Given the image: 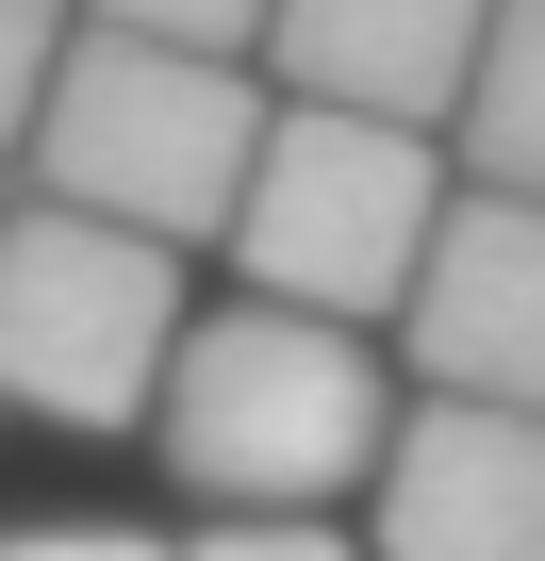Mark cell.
I'll list each match as a JSON object with an SVG mask.
<instances>
[{
  "label": "cell",
  "mask_w": 545,
  "mask_h": 561,
  "mask_svg": "<svg viewBox=\"0 0 545 561\" xmlns=\"http://www.w3.org/2000/svg\"><path fill=\"white\" fill-rule=\"evenodd\" d=\"M381 561H545V413L496 397H397V446L364 479Z\"/></svg>",
  "instance_id": "8992f818"
},
{
  "label": "cell",
  "mask_w": 545,
  "mask_h": 561,
  "mask_svg": "<svg viewBox=\"0 0 545 561\" xmlns=\"http://www.w3.org/2000/svg\"><path fill=\"white\" fill-rule=\"evenodd\" d=\"M0 561H182L166 528H100V512H34V528H0Z\"/></svg>",
  "instance_id": "7c38bea8"
},
{
  "label": "cell",
  "mask_w": 545,
  "mask_h": 561,
  "mask_svg": "<svg viewBox=\"0 0 545 561\" xmlns=\"http://www.w3.org/2000/svg\"><path fill=\"white\" fill-rule=\"evenodd\" d=\"M182 248H133L100 215L0 198V413L34 430H149L182 347Z\"/></svg>",
  "instance_id": "277c9868"
},
{
  "label": "cell",
  "mask_w": 545,
  "mask_h": 561,
  "mask_svg": "<svg viewBox=\"0 0 545 561\" xmlns=\"http://www.w3.org/2000/svg\"><path fill=\"white\" fill-rule=\"evenodd\" d=\"M264 67H215V50H149V34H83L67 18V67L18 133V182L50 215H100L133 248H215L231 198H248V149H264Z\"/></svg>",
  "instance_id": "7a4b0ae2"
},
{
  "label": "cell",
  "mask_w": 545,
  "mask_h": 561,
  "mask_svg": "<svg viewBox=\"0 0 545 561\" xmlns=\"http://www.w3.org/2000/svg\"><path fill=\"white\" fill-rule=\"evenodd\" d=\"M50 67H67V0H0V165H18V133H34Z\"/></svg>",
  "instance_id": "30bf717a"
},
{
  "label": "cell",
  "mask_w": 545,
  "mask_h": 561,
  "mask_svg": "<svg viewBox=\"0 0 545 561\" xmlns=\"http://www.w3.org/2000/svg\"><path fill=\"white\" fill-rule=\"evenodd\" d=\"M397 364L413 397H496V413H545V198H446L413 298H397Z\"/></svg>",
  "instance_id": "5b68a950"
},
{
  "label": "cell",
  "mask_w": 545,
  "mask_h": 561,
  "mask_svg": "<svg viewBox=\"0 0 545 561\" xmlns=\"http://www.w3.org/2000/svg\"><path fill=\"white\" fill-rule=\"evenodd\" d=\"M83 34H149V50H215V67H248L264 50V0H67Z\"/></svg>",
  "instance_id": "9c48e42d"
},
{
  "label": "cell",
  "mask_w": 545,
  "mask_h": 561,
  "mask_svg": "<svg viewBox=\"0 0 545 561\" xmlns=\"http://www.w3.org/2000/svg\"><path fill=\"white\" fill-rule=\"evenodd\" d=\"M496 34V0H264V100L298 116H381V133H430L463 116V67Z\"/></svg>",
  "instance_id": "52a82bcc"
},
{
  "label": "cell",
  "mask_w": 545,
  "mask_h": 561,
  "mask_svg": "<svg viewBox=\"0 0 545 561\" xmlns=\"http://www.w3.org/2000/svg\"><path fill=\"white\" fill-rule=\"evenodd\" d=\"M446 149L430 133H381V116H264L248 149V198H231V298H282V314H331V331H397L413 264L446 231Z\"/></svg>",
  "instance_id": "3957f363"
},
{
  "label": "cell",
  "mask_w": 545,
  "mask_h": 561,
  "mask_svg": "<svg viewBox=\"0 0 545 561\" xmlns=\"http://www.w3.org/2000/svg\"><path fill=\"white\" fill-rule=\"evenodd\" d=\"M182 561H364V545L315 512H215V528H182Z\"/></svg>",
  "instance_id": "8fae6325"
},
{
  "label": "cell",
  "mask_w": 545,
  "mask_h": 561,
  "mask_svg": "<svg viewBox=\"0 0 545 561\" xmlns=\"http://www.w3.org/2000/svg\"><path fill=\"white\" fill-rule=\"evenodd\" d=\"M446 182L545 198V0H496V34L463 67V116H446Z\"/></svg>",
  "instance_id": "ba28073f"
},
{
  "label": "cell",
  "mask_w": 545,
  "mask_h": 561,
  "mask_svg": "<svg viewBox=\"0 0 545 561\" xmlns=\"http://www.w3.org/2000/svg\"><path fill=\"white\" fill-rule=\"evenodd\" d=\"M149 446H166V479L198 512H331L397 446V364H381V331H331V314H282V298H215L166 347Z\"/></svg>",
  "instance_id": "6da1fadb"
}]
</instances>
